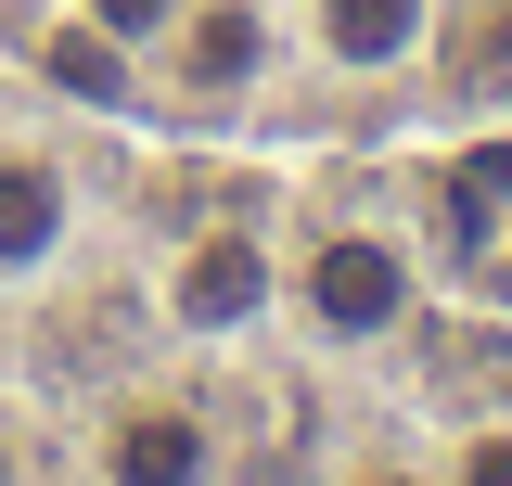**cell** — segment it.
I'll list each match as a JSON object with an SVG mask.
<instances>
[{
  "instance_id": "obj_4",
  "label": "cell",
  "mask_w": 512,
  "mask_h": 486,
  "mask_svg": "<svg viewBox=\"0 0 512 486\" xmlns=\"http://www.w3.org/2000/svg\"><path fill=\"white\" fill-rule=\"evenodd\" d=\"M308 26L346 77H384V64H410L436 39V0H308Z\"/></svg>"
},
{
  "instance_id": "obj_7",
  "label": "cell",
  "mask_w": 512,
  "mask_h": 486,
  "mask_svg": "<svg viewBox=\"0 0 512 486\" xmlns=\"http://www.w3.org/2000/svg\"><path fill=\"white\" fill-rule=\"evenodd\" d=\"M52 77L77 90V103H128V52L90 26V13H77V26H52Z\"/></svg>"
},
{
  "instance_id": "obj_1",
  "label": "cell",
  "mask_w": 512,
  "mask_h": 486,
  "mask_svg": "<svg viewBox=\"0 0 512 486\" xmlns=\"http://www.w3.org/2000/svg\"><path fill=\"white\" fill-rule=\"evenodd\" d=\"M295 307H308L333 346H372V333L410 320V256H397L384 231H320L308 269H295Z\"/></svg>"
},
{
  "instance_id": "obj_8",
  "label": "cell",
  "mask_w": 512,
  "mask_h": 486,
  "mask_svg": "<svg viewBox=\"0 0 512 486\" xmlns=\"http://www.w3.org/2000/svg\"><path fill=\"white\" fill-rule=\"evenodd\" d=\"M116 52H167V26H180V0H77Z\"/></svg>"
},
{
  "instance_id": "obj_6",
  "label": "cell",
  "mask_w": 512,
  "mask_h": 486,
  "mask_svg": "<svg viewBox=\"0 0 512 486\" xmlns=\"http://www.w3.org/2000/svg\"><path fill=\"white\" fill-rule=\"evenodd\" d=\"M52 243H64V167L0 141V269H39Z\"/></svg>"
},
{
  "instance_id": "obj_2",
  "label": "cell",
  "mask_w": 512,
  "mask_h": 486,
  "mask_svg": "<svg viewBox=\"0 0 512 486\" xmlns=\"http://www.w3.org/2000/svg\"><path fill=\"white\" fill-rule=\"evenodd\" d=\"M269 295H282V256L256 231H205V243H180V269H167V320H180V333H244Z\"/></svg>"
},
{
  "instance_id": "obj_10",
  "label": "cell",
  "mask_w": 512,
  "mask_h": 486,
  "mask_svg": "<svg viewBox=\"0 0 512 486\" xmlns=\"http://www.w3.org/2000/svg\"><path fill=\"white\" fill-rule=\"evenodd\" d=\"M359 486H410V474H397V461H359Z\"/></svg>"
},
{
  "instance_id": "obj_9",
  "label": "cell",
  "mask_w": 512,
  "mask_h": 486,
  "mask_svg": "<svg viewBox=\"0 0 512 486\" xmlns=\"http://www.w3.org/2000/svg\"><path fill=\"white\" fill-rule=\"evenodd\" d=\"M448 486H512V423L461 435V461H448Z\"/></svg>"
},
{
  "instance_id": "obj_5",
  "label": "cell",
  "mask_w": 512,
  "mask_h": 486,
  "mask_svg": "<svg viewBox=\"0 0 512 486\" xmlns=\"http://www.w3.org/2000/svg\"><path fill=\"white\" fill-rule=\"evenodd\" d=\"M167 52H180V90H205V103H231V90L256 77V52H269V26H256L244 0H180Z\"/></svg>"
},
{
  "instance_id": "obj_3",
  "label": "cell",
  "mask_w": 512,
  "mask_h": 486,
  "mask_svg": "<svg viewBox=\"0 0 512 486\" xmlns=\"http://www.w3.org/2000/svg\"><path fill=\"white\" fill-rule=\"evenodd\" d=\"M103 486H218V435L192 397H141L103 435Z\"/></svg>"
},
{
  "instance_id": "obj_11",
  "label": "cell",
  "mask_w": 512,
  "mask_h": 486,
  "mask_svg": "<svg viewBox=\"0 0 512 486\" xmlns=\"http://www.w3.org/2000/svg\"><path fill=\"white\" fill-rule=\"evenodd\" d=\"M0 486H13V423H0Z\"/></svg>"
}]
</instances>
